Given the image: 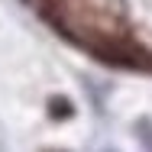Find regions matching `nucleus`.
Listing matches in <instances>:
<instances>
[{
    "mask_svg": "<svg viewBox=\"0 0 152 152\" xmlns=\"http://www.w3.org/2000/svg\"><path fill=\"white\" fill-rule=\"evenodd\" d=\"M49 110H52V117H71V104H68L65 97H55V100L49 104Z\"/></svg>",
    "mask_w": 152,
    "mask_h": 152,
    "instance_id": "obj_1",
    "label": "nucleus"
}]
</instances>
